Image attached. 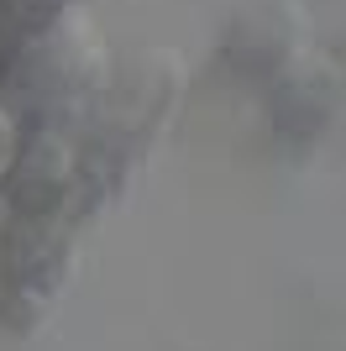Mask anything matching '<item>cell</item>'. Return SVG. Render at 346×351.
<instances>
[{"label":"cell","mask_w":346,"mask_h":351,"mask_svg":"<svg viewBox=\"0 0 346 351\" xmlns=\"http://www.w3.org/2000/svg\"><path fill=\"white\" fill-rule=\"evenodd\" d=\"M336 116H341V69L315 47H299L268 79V121H273L278 142L315 147L336 126Z\"/></svg>","instance_id":"cell-3"},{"label":"cell","mask_w":346,"mask_h":351,"mask_svg":"<svg viewBox=\"0 0 346 351\" xmlns=\"http://www.w3.org/2000/svg\"><path fill=\"white\" fill-rule=\"evenodd\" d=\"M79 184V142L69 126L32 121L16 136L11 162L0 168V205L11 215H69Z\"/></svg>","instance_id":"cell-2"},{"label":"cell","mask_w":346,"mask_h":351,"mask_svg":"<svg viewBox=\"0 0 346 351\" xmlns=\"http://www.w3.org/2000/svg\"><path fill=\"white\" fill-rule=\"evenodd\" d=\"M178 84H184V63L173 58L168 47H137L126 58H115L100 95H95L100 132L142 152L158 136V126L168 121L173 100H178Z\"/></svg>","instance_id":"cell-1"},{"label":"cell","mask_w":346,"mask_h":351,"mask_svg":"<svg viewBox=\"0 0 346 351\" xmlns=\"http://www.w3.org/2000/svg\"><path fill=\"white\" fill-rule=\"evenodd\" d=\"M16 136H21V116H16L11 105L0 100V168L11 162V152H16Z\"/></svg>","instance_id":"cell-7"},{"label":"cell","mask_w":346,"mask_h":351,"mask_svg":"<svg viewBox=\"0 0 346 351\" xmlns=\"http://www.w3.org/2000/svg\"><path fill=\"white\" fill-rule=\"evenodd\" d=\"M53 315V293L21 289V283H0V330L11 336H37Z\"/></svg>","instance_id":"cell-6"},{"label":"cell","mask_w":346,"mask_h":351,"mask_svg":"<svg viewBox=\"0 0 346 351\" xmlns=\"http://www.w3.org/2000/svg\"><path fill=\"white\" fill-rule=\"evenodd\" d=\"M79 273L69 215H11L0 231V283H21L37 293H63Z\"/></svg>","instance_id":"cell-4"},{"label":"cell","mask_w":346,"mask_h":351,"mask_svg":"<svg viewBox=\"0 0 346 351\" xmlns=\"http://www.w3.org/2000/svg\"><path fill=\"white\" fill-rule=\"evenodd\" d=\"M0 47H5V43H0Z\"/></svg>","instance_id":"cell-8"},{"label":"cell","mask_w":346,"mask_h":351,"mask_svg":"<svg viewBox=\"0 0 346 351\" xmlns=\"http://www.w3.org/2000/svg\"><path fill=\"white\" fill-rule=\"evenodd\" d=\"M299 47H310L304 21L294 16L288 0H278V5H257V11H242L231 21L226 37H220V63L231 73H242V79L268 84Z\"/></svg>","instance_id":"cell-5"}]
</instances>
